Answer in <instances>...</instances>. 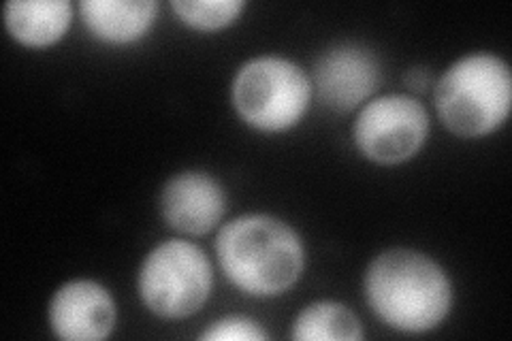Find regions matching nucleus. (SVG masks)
Returning <instances> with one entry per match:
<instances>
[{
	"label": "nucleus",
	"mask_w": 512,
	"mask_h": 341,
	"mask_svg": "<svg viewBox=\"0 0 512 341\" xmlns=\"http://www.w3.org/2000/svg\"><path fill=\"white\" fill-rule=\"evenodd\" d=\"M82 20L96 39L107 43H131L146 35L156 20L154 0H82Z\"/></svg>",
	"instance_id": "10"
},
{
	"label": "nucleus",
	"mask_w": 512,
	"mask_h": 341,
	"mask_svg": "<svg viewBox=\"0 0 512 341\" xmlns=\"http://www.w3.org/2000/svg\"><path fill=\"white\" fill-rule=\"evenodd\" d=\"M429 133L427 109L406 94L367 103L352 126L361 154L378 165H399L423 148Z\"/></svg>",
	"instance_id": "6"
},
{
	"label": "nucleus",
	"mask_w": 512,
	"mask_h": 341,
	"mask_svg": "<svg viewBox=\"0 0 512 341\" xmlns=\"http://www.w3.org/2000/svg\"><path fill=\"white\" fill-rule=\"evenodd\" d=\"M212 284L210 258L184 239L158 243L139 269L141 301L160 318L178 320L197 314L210 299Z\"/></svg>",
	"instance_id": "5"
},
{
	"label": "nucleus",
	"mask_w": 512,
	"mask_h": 341,
	"mask_svg": "<svg viewBox=\"0 0 512 341\" xmlns=\"http://www.w3.org/2000/svg\"><path fill=\"white\" fill-rule=\"evenodd\" d=\"M73 18L67 0H9L5 24L13 39L28 47H47L64 37Z\"/></svg>",
	"instance_id": "11"
},
{
	"label": "nucleus",
	"mask_w": 512,
	"mask_h": 341,
	"mask_svg": "<svg viewBox=\"0 0 512 341\" xmlns=\"http://www.w3.org/2000/svg\"><path fill=\"white\" fill-rule=\"evenodd\" d=\"M227 211V190L201 171L173 175L160 192V214L165 222L184 235H205L222 220Z\"/></svg>",
	"instance_id": "8"
},
{
	"label": "nucleus",
	"mask_w": 512,
	"mask_h": 341,
	"mask_svg": "<svg viewBox=\"0 0 512 341\" xmlns=\"http://www.w3.org/2000/svg\"><path fill=\"white\" fill-rule=\"evenodd\" d=\"M116 303L109 290L94 280L62 284L50 301V327L67 341H96L116 327Z\"/></svg>",
	"instance_id": "9"
},
{
	"label": "nucleus",
	"mask_w": 512,
	"mask_h": 341,
	"mask_svg": "<svg viewBox=\"0 0 512 341\" xmlns=\"http://www.w3.org/2000/svg\"><path fill=\"white\" fill-rule=\"evenodd\" d=\"M382 67L374 50L363 43H335L320 54L314 67V86L325 107L352 111L378 90Z\"/></svg>",
	"instance_id": "7"
},
{
	"label": "nucleus",
	"mask_w": 512,
	"mask_h": 341,
	"mask_svg": "<svg viewBox=\"0 0 512 341\" xmlns=\"http://www.w3.org/2000/svg\"><path fill=\"white\" fill-rule=\"evenodd\" d=\"M434 101L442 124L457 137H485L506 122L512 105V75L495 54L459 58L436 81Z\"/></svg>",
	"instance_id": "3"
},
{
	"label": "nucleus",
	"mask_w": 512,
	"mask_h": 341,
	"mask_svg": "<svg viewBox=\"0 0 512 341\" xmlns=\"http://www.w3.org/2000/svg\"><path fill=\"white\" fill-rule=\"evenodd\" d=\"M406 84L408 88L416 90V92H425L431 84H434V77H431V71L425 67H412L406 75Z\"/></svg>",
	"instance_id": "15"
},
{
	"label": "nucleus",
	"mask_w": 512,
	"mask_h": 341,
	"mask_svg": "<svg viewBox=\"0 0 512 341\" xmlns=\"http://www.w3.org/2000/svg\"><path fill=\"white\" fill-rule=\"evenodd\" d=\"M224 275L254 297H276L303 273L306 250L291 224L269 214H246L227 222L216 237Z\"/></svg>",
	"instance_id": "2"
},
{
	"label": "nucleus",
	"mask_w": 512,
	"mask_h": 341,
	"mask_svg": "<svg viewBox=\"0 0 512 341\" xmlns=\"http://www.w3.org/2000/svg\"><path fill=\"white\" fill-rule=\"evenodd\" d=\"M231 99L239 118L256 131L282 133L308 111L312 81L293 60L256 56L235 73Z\"/></svg>",
	"instance_id": "4"
},
{
	"label": "nucleus",
	"mask_w": 512,
	"mask_h": 341,
	"mask_svg": "<svg viewBox=\"0 0 512 341\" xmlns=\"http://www.w3.org/2000/svg\"><path fill=\"white\" fill-rule=\"evenodd\" d=\"M291 337L297 341H357L363 339V327L357 314L344 303L316 301L297 314Z\"/></svg>",
	"instance_id": "12"
},
{
	"label": "nucleus",
	"mask_w": 512,
	"mask_h": 341,
	"mask_svg": "<svg viewBox=\"0 0 512 341\" xmlns=\"http://www.w3.org/2000/svg\"><path fill=\"white\" fill-rule=\"evenodd\" d=\"M178 18L197 30H220L233 24L246 9L244 0H173Z\"/></svg>",
	"instance_id": "13"
},
{
	"label": "nucleus",
	"mask_w": 512,
	"mask_h": 341,
	"mask_svg": "<svg viewBox=\"0 0 512 341\" xmlns=\"http://www.w3.org/2000/svg\"><path fill=\"white\" fill-rule=\"evenodd\" d=\"M267 337L261 324L248 316H224L199 335L203 341H265Z\"/></svg>",
	"instance_id": "14"
},
{
	"label": "nucleus",
	"mask_w": 512,
	"mask_h": 341,
	"mask_svg": "<svg viewBox=\"0 0 512 341\" xmlns=\"http://www.w3.org/2000/svg\"><path fill=\"white\" fill-rule=\"evenodd\" d=\"M365 297L374 314L404 333L436 329L453 305V286L434 258L393 248L378 254L365 271Z\"/></svg>",
	"instance_id": "1"
}]
</instances>
